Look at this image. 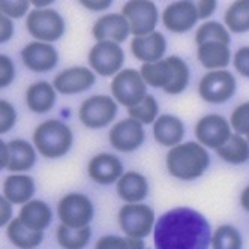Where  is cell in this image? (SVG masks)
I'll list each match as a JSON object with an SVG mask.
<instances>
[{"label": "cell", "mask_w": 249, "mask_h": 249, "mask_svg": "<svg viewBox=\"0 0 249 249\" xmlns=\"http://www.w3.org/2000/svg\"><path fill=\"white\" fill-rule=\"evenodd\" d=\"M35 182L27 174H11L3 183V197L12 204H26L32 201Z\"/></svg>", "instance_id": "obj_25"}, {"label": "cell", "mask_w": 249, "mask_h": 249, "mask_svg": "<svg viewBox=\"0 0 249 249\" xmlns=\"http://www.w3.org/2000/svg\"><path fill=\"white\" fill-rule=\"evenodd\" d=\"M56 104V89L47 81H36L27 87L26 105L32 113L44 114L53 110Z\"/></svg>", "instance_id": "obj_23"}, {"label": "cell", "mask_w": 249, "mask_h": 249, "mask_svg": "<svg viewBox=\"0 0 249 249\" xmlns=\"http://www.w3.org/2000/svg\"><path fill=\"white\" fill-rule=\"evenodd\" d=\"M21 60L32 72H48L57 66L59 54L51 44L33 41L21 50Z\"/></svg>", "instance_id": "obj_16"}, {"label": "cell", "mask_w": 249, "mask_h": 249, "mask_svg": "<svg viewBox=\"0 0 249 249\" xmlns=\"http://www.w3.org/2000/svg\"><path fill=\"white\" fill-rule=\"evenodd\" d=\"M231 128L239 135L249 137V101L237 105L230 117Z\"/></svg>", "instance_id": "obj_36"}, {"label": "cell", "mask_w": 249, "mask_h": 249, "mask_svg": "<svg viewBox=\"0 0 249 249\" xmlns=\"http://www.w3.org/2000/svg\"><path fill=\"white\" fill-rule=\"evenodd\" d=\"M15 78V65L11 57L0 56V87H8Z\"/></svg>", "instance_id": "obj_39"}, {"label": "cell", "mask_w": 249, "mask_h": 249, "mask_svg": "<svg viewBox=\"0 0 249 249\" xmlns=\"http://www.w3.org/2000/svg\"><path fill=\"white\" fill-rule=\"evenodd\" d=\"M233 65L242 77L249 78V45L240 47L236 51V54L233 57Z\"/></svg>", "instance_id": "obj_40"}, {"label": "cell", "mask_w": 249, "mask_h": 249, "mask_svg": "<svg viewBox=\"0 0 249 249\" xmlns=\"http://www.w3.org/2000/svg\"><path fill=\"white\" fill-rule=\"evenodd\" d=\"M80 3L89 11L98 12V11L108 9L111 6V0H81Z\"/></svg>", "instance_id": "obj_44"}, {"label": "cell", "mask_w": 249, "mask_h": 249, "mask_svg": "<svg viewBox=\"0 0 249 249\" xmlns=\"http://www.w3.org/2000/svg\"><path fill=\"white\" fill-rule=\"evenodd\" d=\"M30 2L27 0H20V2H11V0H2L0 2V12L8 18H21L27 14Z\"/></svg>", "instance_id": "obj_38"}, {"label": "cell", "mask_w": 249, "mask_h": 249, "mask_svg": "<svg viewBox=\"0 0 249 249\" xmlns=\"http://www.w3.org/2000/svg\"><path fill=\"white\" fill-rule=\"evenodd\" d=\"M165 164L168 173L176 179L195 180L209 168L210 156L204 146L195 141H188L168 150Z\"/></svg>", "instance_id": "obj_3"}, {"label": "cell", "mask_w": 249, "mask_h": 249, "mask_svg": "<svg viewBox=\"0 0 249 249\" xmlns=\"http://www.w3.org/2000/svg\"><path fill=\"white\" fill-rule=\"evenodd\" d=\"M74 143L72 131L66 123L50 119L39 123L33 132V144L47 159H57L65 156Z\"/></svg>", "instance_id": "obj_4"}, {"label": "cell", "mask_w": 249, "mask_h": 249, "mask_svg": "<svg viewBox=\"0 0 249 249\" xmlns=\"http://www.w3.org/2000/svg\"><path fill=\"white\" fill-rule=\"evenodd\" d=\"M95 249H146L143 239L122 237L114 234H107L98 239Z\"/></svg>", "instance_id": "obj_35"}, {"label": "cell", "mask_w": 249, "mask_h": 249, "mask_svg": "<svg viewBox=\"0 0 249 249\" xmlns=\"http://www.w3.org/2000/svg\"><path fill=\"white\" fill-rule=\"evenodd\" d=\"M111 95L113 98L126 108L138 105L149 93L147 84L144 78L141 77L140 71L137 69H123L113 78L111 84Z\"/></svg>", "instance_id": "obj_6"}, {"label": "cell", "mask_w": 249, "mask_h": 249, "mask_svg": "<svg viewBox=\"0 0 249 249\" xmlns=\"http://www.w3.org/2000/svg\"><path fill=\"white\" fill-rule=\"evenodd\" d=\"M18 218L27 228L44 233V230H47L53 221V212L45 201L32 200L21 207Z\"/></svg>", "instance_id": "obj_24"}, {"label": "cell", "mask_w": 249, "mask_h": 249, "mask_svg": "<svg viewBox=\"0 0 249 249\" xmlns=\"http://www.w3.org/2000/svg\"><path fill=\"white\" fill-rule=\"evenodd\" d=\"M146 84L155 89H162L168 95L182 93L189 84V68L179 56H170L155 63H143L140 69Z\"/></svg>", "instance_id": "obj_2"}, {"label": "cell", "mask_w": 249, "mask_h": 249, "mask_svg": "<svg viewBox=\"0 0 249 249\" xmlns=\"http://www.w3.org/2000/svg\"><path fill=\"white\" fill-rule=\"evenodd\" d=\"M117 116V104L108 95H93L83 101L78 110V119L86 128H105Z\"/></svg>", "instance_id": "obj_9"}, {"label": "cell", "mask_w": 249, "mask_h": 249, "mask_svg": "<svg viewBox=\"0 0 249 249\" xmlns=\"http://www.w3.org/2000/svg\"><path fill=\"white\" fill-rule=\"evenodd\" d=\"M246 140H248V143H249V137H246Z\"/></svg>", "instance_id": "obj_48"}, {"label": "cell", "mask_w": 249, "mask_h": 249, "mask_svg": "<svg viewBox=\"0 0 249 249\" xmlns=\"http://www.w3.org/2000/svg\"><path fill=\"white\" fill-rule=\"evenodd\" d=\"M237 81L225 69L210 71L198 83V95L209 104H224L236 93Z\"/></svg>", "instance_id": "obj_10"}, {"label": "cell", "mask_w": 249, "mask_h": 249, "mask_svg": "<svg viewBox=\"0 0 249 249\" xmlns=\"http://www.w3.org/2000/svg\"><path fill=\"white\" fill-rule=\"evenodd\" d=\"M216 155L228 164H245L249 161V143L243 135L233 134L227 143L216 150Z\"/></svg>", "instance_id": "obj_29"}, {"label": "cell", "mask_w": 249, "mask_h": 249, "mask_svg": "<svg viewBox=\"0 0 249 249\" xmlns=\"http://www.w3.org/2000/svg\"><path fill=\"white\" fill-rule=\"evenodd\" d=\"M144 126L134 119H123L111 128L108 141L111 147L119 152H134L144 143Z\"/></svg>", "instance_id": "obj_14"}, {"label": "cell", "mask_w": 249, "mask_h": 249, "mask_svg": "<svg viewBox=\"0 0 249 249\" xmlns=\"http://www.w3.org/2000/svg\"><path fill=\"white\" fill-rule=\"evenodd\" d=\"M197 59L206 69L219 71L230 65L231 51L230 47L222 42H204L197 48Z\"/></svg>", "instance_id": "obj_26"}, {"label": "cell", "mask_w": 249, "mask_h": 249, "mask_svg": "<svg viewBox=\"0 0 249 249\" xmlns=\"http://www.w3.org/2000/svg\"><path fill=\"white\" fill-rule=\"evenodd\" d=\"M124 62V53L116 42H96L89 51V65L101 77L117 75Z\"/></svg>", "instance_id": "obj_11"}, {"label": "cell", "mask_w": 249, "mask_h": 249, "mask_svg": "<svg viewBox=\"0 0 249 249\" xmlns=\"http://www.w3.org/2000/svg\"><path fill=\"white\" fill-rule=\"evenodd\" d=\"M96 81V75L92 69L86 66H72L63 69L54 77L53 86L56 92L62 95H77L89 90Z\"/></svg>", "instance_id": "obj_15"}, {"label": "cell", "mask_w": 249, "mask_h": 249, "mask_svg": "<svg viewBox=\"0 0 249 249\" xmlns=\"http://www.w3.org/2000/svg\"><path fill=\"white\" fill-rule=\"evenodd\" d=\"M212 41L222 42L227 45H230V42H231V36H230L228 29L219 21L203 23L197 29V33H195V44L197 45H201L204 42H212Z\"/></svg>", "instance_id": "obj_33"}, {"label": "cell", "mask_w": 249, "mask_h": 249, "mask_svg": "<svg viewBox=\"0 0 249 249\" xmlns=\"http://www.w3.org/2000/svg\"><path fill=\"white\" fill-rule=\"evenodd\" d=\"M153 137L156 143L173 149L182 143L185 137V124L173 114H162L153 123Z\"/></svg>", "instance_id": "obj_21"}, {"label": "cell", "mask_w": 249, "mask_h": 249, "mask_svg": "<svg viewBox=\"0 0 249 249\" xmlns=\"http://www.w3.org/2000/svg\"><path fill=\"white\" fill-rule=\"evenodd\" d=\"M132 56L143 63H155L162 60L167 51V41L161 32H153L146 36H134L131 41Z\"/></svg>", "instance_id": "obj_20"}, {"label": "cell", "mask_w": 249, "mask_h": 249, "mask_svg": "<svg viewBox=\"0 0 249 249\" xmlns=\"http://www.w3.org/2000/svg\"><path fill=\"white\" fill-rule=\"evenodd\" d=\"M200 20L197 5L194 2H174L170 3L162 12L164 26L174 33H185L195 27Z\"/></svg>", "instance_id": "obj_17"}, {"label": "cell", "mask_w": 249, "mask_h": 249, "mask_svg": "<svg viewBox=\"0 0 249 249\" xmlns=\"http://www.w3.org/2000/svg\"><path fill=\"white\" fill-rule=\"evenodd\" d=\"M146 249H150V248H146Z\"/></svg>", "instance_id": "obj_49"}, {"label": "cell", "mask_w": 249, "mask_h": 249, "mask_svg": "<svg viewBox=\"0 0 249 249\" xmlns=\"http://www.w3.org/2000/svg\"><path fill=\"white\" fill-rule=\"evenodd\" d=\"M89 177L99 185H111L123 176V164L116 155L111 153H98L95 155L87 165Z\"/></svg>", "instance_id": "obj_19"}, {"label": "cell", "mask_w": 249, "mask_h": 249, "mask_svg": "<svg viewBox=\"0 0 249 249\" xmlns=\"http://www.w3.org/2000/svg\"><path fill=\"white\" fill-rule=\"evenodd\" d=\"M92 237L90 227L84 228H69L59 225L56 230V239L62 249H84Z\"/></svg>", "instance_id": "obj_30"}, {"label": "cell", "mask_w": 249, "mask_h": 249, "mask_svg": "<svg viewBox=\"0 0 249 249\" xmlns=\"http://www.w3.org/2000/svg\"><path fill=\"white\" fill-rule=\"evenodd\" d=\"M119 227L126 237L144 239L155 230V212L147 204H124L117 215Z\"/></svg>", "instance_id": "obj_5"}, {"label": "cell", "mask_w": 249, "mask_h": 249, "mask_svg": "<svg viewBox=\"0 0 249 249\" xmlns=\"http://www.w3.org/2000/svg\"><path fill=\"white\" fill-rule=\"evenodd\" d=\"M35 8L36 9H45V6H48V5H51L53 2L51 0H44V2H38V0H33V2H30Z\"/></svg>", "instance_id": "obj_47"}, {"label": "cell", "mask_w": 249, "mask_h": 249, "mask_svg": "<svg viewBox=\"0 0 249 249\" xmlns=\"http://www.w3.org/2000/svg\"><path fill=\"white\" fill-rule=\"evenodd\" d=\"M26 27L30 36L39 42H56L65 35V20L54 9H33L29 12Z\"/></svg>", "instance_id": "obj_8"}, {"label": "cell", "mask_w": 249, "mask_h": 249, "mask_svg": "<svg viewBox=\"0 0 249 249\" xmlns=\"http://www.w3.org/2000/svg\"><path fill=\"white\" fill-rule=\"evenodd\" d=\"M95 215L92 200L84 194L71 192L60 198L57 204V216L60 224L69 228L89 227Z\"/></svg>", "instance_id": "obj_7"}, {"label": "cell", "mask_w": 249, "mask_h": 249, "mask_svg": "<svg viewBox=\"0 0 249 249\" xmlns=\"http://www.w3.org/2000/svg\"><path fill=\"white\" fill-rule=\"evenodd\" d=\"M9 149V162L8 170L14 174H21L23 171L30 170L36 161L35 147L26 140H12L8 143Z\"/></svg>", "instance_id": "obj_27"}, {"label": "cell", "mask_w": 249, "mask_h": 249, "mask_svg": "<svg viewBox=\"0 0 249 249\" xmlns=\"http://www.w3.org/2000/svg\"><path fill=\"white\" fill-rule=\"evenodd\" d=\"M129 117L143 123V124H149V123H155L158 119V113H159V105L155 99V96L147 95L143 101H141L138 105L132 107V108L128 110Z\"/></svg>", "instance_id": "obj_34"}, {"label": "cell", "mask_w": 249, "mask_h": 249, "mask_svg": "<svg viewBox=\"0 0 249 249\" xmlns=\"http://www.w3.org/2000/svg\"><path fill=\"white\" fill-rule=\"evenodd\" d=\"M12 219V203L2 195L0 197V227H8Z\"/></svg>", "instance_id": "obj_41"}, {"label": "cell", "mask_w": 249, "mask_h": 249, "mask_svg": "<svg viewBox=\"0 0 249 249\" xmlns=\"http://www.w3.org/2000/svg\"><path fill=\"white\" fill-rule=\"evenodd\" d=\"M240 204L246 212H249V185L240 194Z\"/></svg>", "instance_id": "obj_46"}, {"label": "cell", "mask_w": 249, "mask_h": 249, "mask_svg": "<svg viewBox=\"0 0 249 249\" xmlns=\"http://www.w3.org/2000/svg\"><path fill=\"white\" fill-rule=\"evenodd\" d=\"M14 35V23L5 15H0V41L2 44L8 42Z\"/></svg>", "instance_id": "obj_42"}, {"label": "cell", "mask_w": 249, "mask_h": 249, "mask_svg": "<svg viewBox=\"0 0 249 249\" xmlns=\"http://www.w3.org/2000/svg\"><path fill=\"white\" fill-rule=\"evenodd\" d=\"M198 143L207 149L218 150L231 138V124L219 114H207L201 117L194 128Z\"/></svg>", "instance_id": "obj_13"}, {"label": "cell", "mask_w": 249, "mask_h": 249, "mask_svg": "<svg viewBox=\"0 0 249 249\" xmlns=\"http://www.w3.org/2000/svg\"><path fill=\"white\" fill-rule=\"evenodd\" d=\"M225 26L233 33L249 32V0H240L228 6L224 15Z\"/></svg>", "instance_id": "obj_31"}, {"label": "cell", "mask_w": 249, "mask_h": 249, "mask_svg": "<svg viewBox=\"0 0 249 249\" xmlns=\"http://www.w3.org/2000/svg\"><path fill=\"white\" fill-rule=\"evenodd\" d=\"M131 33L129 21L122 14H107L95 21L92 27V35L98 42H124Z\"/></svg>", "instance_id": "obj_18"}, {"label": "cell", "mask_w": 249, "mask_h": 249, "mask_svg": "<svg viewBox=\"0 0 249 249\" xmlns=\"http://www.w3.org/2000/svg\"><path fill=\"white\" fill-rule=\"evenodd\" d=\"M212 249H243V237L233 225H219L212 234Z\"/></svg>", "instance_id": "obj_32"}, {"label": "cell", "mask_w": 249, "mask_h": 249, "mask_svg": "<svg viewBox=\"0 0 249 249\" xmlns=\"http://www.w3.org/2000/svg\"><path fill=\"white\" fill-rule=\"evenodd\" d=\"M9 162V149L8 143H3V140L0 141V168H6Z\"/></svg>", "instance_id": "obj_45"}, {"label": "cell", "mask_w": 249, "mask_h": 249, "mask_svg": "<svg viewBox=\"0 0 249 249\" xmlns=\"http://www.w3.org/2000/svg\"><path fill=\"white\" fill-rule=\"evenodd\" d=\"M6 236L9 242L18 249H36L44 240L42 231H33L27 228L18 216L14 218L6 227Z\"/></svg>", "instance_id": "obj_28"}, {"label": "cell", "mask_w": 249, "mask_h": 249, "mask_svg": "<svg viewBox=\"0 0 249 249\" xmlns=\"http://www.w3.org/2000/svg\"><path fill=\"white\" fill-rule=\"evenodd\" d=\"M117 195L126 201V204H135L143 201L149 194L147 179L137 171H126L116 183Z\"/></svg>", "instance_id": "obj_22"}, {"label": "cell", "mask_w": 249, "mask_h": 249, "mask_svg": "<svg viewBox=\"0 0 249 249\" xmlns=\"http://www.w3.org/2000/svg\"><path fill=\"white\" fill-rule=\"evenodd\" d=\"M153 242L156 249H207L212 242L210 224L191 207H174L156 221Z\"/></svg>", "instance_id": "obj_1"}, {"label": "cell", "mask_w": 249, "mask_h": 249, "mask_svg": "<svg viewBox=\"0 0 249 249\" xmlns=\"http://www.w3.org/2000/svg\"><path fill=\"white\" fill-rule=\"evenodd\" d=\"M216 3L215 0H201V2H197V11H198V17L203 20L209 18V17L213 15V12L216 11Z\"/></svg>", "instance_id": "obj_43"}, {"label": "cell", "mask_w": 249, "mask_h": 249, "mask_svg": "<svg viewBox=\"0 0 249 249\" xmlns=\"http://www.w3.org/2000/svg\"><path fill=\"white\" fill-rule=\"evenodd\" d=\"M17 122V111L14 105L5 99L0 101V134H6L12 129Z\"/></svg>", "instance_id": "obj_37"}, {"label": "cell", "mask_w": 249, "mask_h": 249, "mask_svg": "<svg viewBox=\"0 0 249 249\" xmlns=\"http://www.w3.org/2000/svg\"><path fill=\"white\" fill-rule=\"evenodd\" d=\"M122 15L129 21L131 33L134 36H146L155 30L159 18L158 8L153 2L147 0H132L122 8Z\"/></svg>", "instance_id": "obj_12"}]
</instances>
